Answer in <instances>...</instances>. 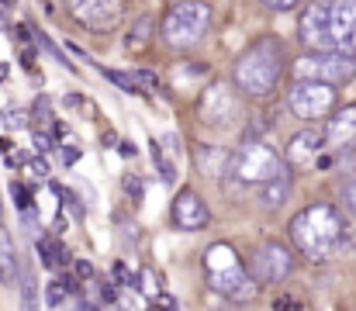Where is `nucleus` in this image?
<instances>
[{"mask_svg":"<svg viewBox=\"0 0 356 311\" xmlns=\"http://www.w3.org/2000/svg\"><path fill=\"white\" fill-rule=\"evenodd\" d=\"M298 38L312 52H343L356 59V0H315L298 17Z\"/></svg>","mask_w":356,"mask_h":311,"instance_id":"obj_1","label":"nucleus"},{"mask_svg":"<svg viewBox=\"0 0 356 311\" xmlns=\"http://www.w3.org/2000/svg\"><path fill=\"white\" fill-rule=\"evenodd\" d=\"M287 232L301 256L312 263H329L346 242V218L336 205H312L291 218Z\"/></svg>","mask_w":356,"mask_h":311,"instance_id":"obj_2","label":"nucleus"},{"mask_svg":"<svg viewBox=\"0 0 356 311\" xmlns=\"http://www.w3.org/2000/svg\"><path fill=\"white\" fill-rule=\"evenodd\" d=\"M287 70V59H284V42L277 35H263L256 38L236 63V87L242 94L256 97V101H266L277 87H280V77Z\"/></svg>","mask_w":356,"mask_h":311,"instance_id":"obj_3","label":"nucleus"},{"mask_svg":"<svg viewBox=\"0 0 356 311\" xmlns=\"http://www.w3.org/2000/svg\"><path fill=\"white\" fill-rule=\"evenodd\" d=\"M204 277H208L211 291H218L222 298H229L236 305H245V301L256 298V280H252L249 266L238 260L236 246H229V242L208 246V253H204Z\"/></svg>","mask_w":356,"mask_h":311,"instance_id":"obj_4","label":"nucleus"},{"mask_svg":"<svg viewBox=\"0 0 356 311\" xmlns=\"http://www.w3.org/2000/svg\"><path fill=\"white\" fill-rule=\"evenodd\" d=\"M211 28V7L204 0H184L173 3L163 17V42L170 49H191L197 45Z\"/></svg>","mask_w":356,"mask_h":311,"instance_id":"obj_5","label":"nucleus"},{"mask_svg":"<svg viewBox=\"0 0 356 311\" xmlns=\"http://www.w3.org/2000/svg\"><path fill=\"white\" fill-rule=\"evenodd\" d=\"M287 170H291V166H287L266 142H259V138L242 142L236 152H232V173H236L238 184H256V187H263V184L277 180V177L287 173Z\"/></svg>","mask_w":356,"mask_h":311,"instance_id":"obj_6","label":"nucleus"},{"mask_svg":"<svg viewBox=\"0 0 356 311\" xmlns=\"http://www.w3.org/2000/svg\"><path fill=\"white\" fill-rule=\"evenodd\" d=\"M294 77L298 80H318L329 87H346L356 80V59L343 52H308L294 63Z\"/></svg>","mask_w":356,"mask_h":311,"instance_id":"obj_7","label":"nucleus"},{"mask_svg":"<svg viewBox=\"0 0 356 311\" xmlns=\"http://www.w3.org/2000/svg\"><path fill=\"white\" fill-rule=\"evenodd\" d=\"M336 101H339V87H329V83H318V80H294V87L287 90V107L301 121L332 118Z\"/></svg>","mask_w":356,"mask_h":311,"instance_id":"obj_8","label":"nucleus"},{"mask_svg":"<svg viewBox=\"0 0 356 311\" xmlns=\"http://www.w3.org/2000/svg\"><path fill=\"white\" fill-rule=\"evenodd\" d=\"M197 118H201L204 125H211V128H229L238 118L236 90H232L229 83H222V80L208 83V87L201 90V101H197Z\"/></svg>","mask_w":356,"mask_h":311,"instance_id":"obj_9","label":"nucleus"},{"mask_svg":"<svg viewBox=\"0 0 356 311\" xmlns=\"http://www.w3.org/2000/svg\"><path fill=\"white\" fill-rule=\"evenodd\" d=\"M249 273H252L256 284H284V280L294 273V256H291V249L280 246V242H263V246L252 253Z\"/></svg>","mask_w":356,"mask_h":311,"instance_id":"obj_10","label":"nucleus"},{"mask_svg":"<svg viewBox=\"0 0 356 311\" xmlns=\"http://www.w3.org/2000/svg\"><path fill=\"white\" fill-rule=\"evenodd\" d=\"M70 14L90 31H111L121 21L124 0H66Z\"/></svg>","mask_w":356,"mask_h":311,"instance_id":"obj_11","label":"nucleus"},{"mask_svg":"<svg viewBox=\"0 0 356 311\" xmlns=\"http://www.w3.org/2000/svg\"><path fill=\"white\" fill-rule=\"evenodd\" d=\"M322 149H325V131L308 125V128H301L298 135H291V142H287V149H284V163H287L291 170L312 166V163L322 156Z\"/></svg>","mask_w":356,"mask_h":311,"instance_id":"obj_12","label":"nucleus"},{"mask_svg":"<svg viewBox=\"0 0 356 311\" xmlns=\"http://www.w3.org/2000/svg\"><path fill=\"white\" fill-rule=\"evenodd\" d=\"M170 218H173V225H177L180 232H201V228L211 225V211L201 201L197 191H180L177 201H173Z\"/></svg>","mask_w":356,"mask_h":311,"instance_id":"obj_13","label":"nucleus"},{"mask_svg":"<svg viewBox=\"0 0 356 311\" xmlns=\"http://www.w3.org/2000/svg\"><path fill=\"white\" fill-rule=\"evenodd\" d=\"M325 149L332 152H350L356 149V104L339 107L329 121H325Z\"/></svg>","mask_w":356,"mask_h":311,"instance_id":"obj_14","label":"nucleus"},{"mask_svg":"<svg viewBox=\"0 0 356 311\" xmlns=\"http://www.w3.org/2000/svg\"><path fill=\"white\" fill-rule=\"evenodd\" d=\"M197 166H201V173H208V177H222V173H232V152H225V149H218V145H201L197 149Z\"/></svg>","mask_w":356,"mask_h":311,"instance_id":"obj_15","label":"nucleus"},{"mask_svg":"<svg viewBox=\"0 0 356 311\" xmlns=\"http://www.w3.org/2000/svg\"><path fill=\"white\" fill-rule=\"evenodd\" d=\"M38 256H42V263H45L49 270H56V273H59V270L70 263V253H66V246H63V242H56V239H45V235L38 239Z\"/></svg>","mask_w":356,"mask_h":311,"instance_id":"obj_16","label":"nucleus"},{"mask_svg":"<svg viewBox=\"0 0 356 311\" xmlns=\"http://www.w3.org/2000/svg\"><path fill=\"white\" fill-rule=\"evenodd\" d=\"M0 280L3 284H17L21 280V263L14 256V246L7 235H0Z\"/></svg>","mask_w":356,"mask_h":311,"instance_id":"obj_17","label":"nucleus"},{"mask_svg":"<svg viewBox=\"0 0 356 311\" xmlns=\"http://www.w3.org/2000/svg\"><path fill=\"white\" fill-rule=\"evenodd\" d=\"M287 198H291V170H287V173H280L277 180L263 184V205L266 207L287 205Z\"/></svg>","mask_w":356,"mask_h":311,"instance_id":"obj_18","label":"nucleus"},{"mask_svg":"<svg viewBox=\"0 0 356 311\" xmlns=\"http://www.w3.org/2000/svg\"><path fill=\"white\" fill-rule=\"evenodd\" d=\"M152 28H156V24H152V17H149V14H142V17H138V21L128 28L124 49H128V52H138V49H145V45H149V38H152Z\"/></svg>","mask_w":356,"mask_h":311,"instance_id":"obj_19","label":"nucleus"},{"mask_svg":"<svg viewBox=\"0 0 356 311\" xmlns=\"http://www.w3.org/2000/svg\"><path fill=\"white\" fill-rule=\"evenodd\" d=\"M135 291H142L145 298L159 301V298H163V287H159V273H156V270H149V266H142V273L135 277Z\"/></svg>","mask_w":356,"mask_h":311,"instance_id":"obj_20","label":"nucleus"},{"mask_svg":"<svg viewBox=\"0 0 356 311\" xmlns=\"http://www.w3.org/2000/svg\"><path fill=\"white\" fill-rule=\"evenodd\" d=\"M21 311H38V280L31 270L21 273Z\"/></svg>","mask_w":356,"mask_h":311,"instance_id":"obj_21","label":"nucleus"},{"mask_svg":"<svg viewBox=\"0 0 356 311\" xmlns=\"http://www.w3.org/2000/svg\"><path fill=\"white\" fill-rule=\"evenodd\" d=\"M152 159H156V170H159V177H163V184H177V163L173 159H166V152H163V142H152Z\"/></svg>","mask_w":356,"mask_h":311,"instance_id":"obj_22","label":"nucleus"},{"mask_svg":"<svg viewBox=\"0 0 356 311\" xmlns=\"http://www.w3.org/2000/svg\"><path fill=\"white\" fill-rule=\"evenodd\" d=\"M101 73H104L111 83H118L124 94H142V87L135 83V77H131V73H121V70H101Z\"/></svg>","mask_w":356,"mask_h":311,"instance_id":"obj_23","label":"nucleus"},{"mask_svg":"<svg viewBox=\"0 0 356 311\" xmlns=\"http://www.w3.org/2000/svg\"><path fill=\"white\" fill-rule=\"evenodd\" d=\"M66 298H70V291H66V284L56 277V280L49 284V291H45V301H49V308H63V305H66Z\"/></svg>","mask_w":356,"mask_h":311,"instance_id":"obj_24","label":"nucleus"},{"mask_svg":"<svg viewBox=\"0 0 356 311\" xmlns=\"http://www.w3.org/2000/svg\"><path fill=\"white\" fill-rule=\"evenodd\" d=\"M121 187H124V194L135 198V201H142V194H145V180H138L135 173H124V177H121Z\"/></svg>","mask_w":356,"mask_h":311,"instance_id":"obj_25","label":"nucleus"},{"mask_svg":"<svg viewBox=\"0 0 356 311\" xmlns=\"http://www.w3.org/2000/svg\"><path fill=\"white\" fill-rule=\"evenodd\" d=\"M131 77H135V83L142 87V94H145V90H159V77H156V73H149V70H131Z\"/></svg>","mask_w":356,"mask_h":311,"instance_id":"obj_26","label":"nucleus"},{"mask_svg":"<svg viewBox=\"0 0 356 311\" xmlns=\"http://www.w3.org/2000/svg\"><path fill=\"white\" fill-rule=\"evenodd\" d=\"M28 170H31V177L45 180V177H49V159H45L42 152H35V156H28Z\"/></svg>","mask_w":356,"mask_h":311,"instance_id":"obj_27","label":"nucleus"},{"mask_svg":"<svg viewBox=\"0 0 356 311\" xmlns=\"http://www.w3.org/2000/svg\"><path fill=\"white\" fill-rule=\"evenodd\" d=\"M0 114H3V111H0ZM3 121H7V128H28V111L10 107V111L3 114Z\"/></svg>","mask_w":356,"mask_h":311,"instance_id":"obj_28","label":"nucleus"},{"mask_svg":"<svg viewBox=\"0 0 356 311\" xmlns=\"http://www.w3.org/2000/svg\"><path fill=\"white\" fill-rule=\"evenodd\" d=\"M111 277L118 280L121 287H135V273H131L124 263H115V266H111Z\"/></svg>","mask_w":356,"mask_h":311,"instance_id":"obj_29","label":"nucleus"},{"mask_svg":"<svg viewBox=\"0 0 356 311\" xmlns=\"http://www.w3.org/2000/svg\"><path fill=\"white\" fill-rule=\"evenodd\" d=\"M10 198H14V205L21 207V211H28V205H31V194H28L24 184H10Z\"/></svg>","mask_w":356,"mask_h":311,"instance_id":"obj_30","label":"nucleus"},{"mask_svg":"<svg viewBox=\"0 0 356 311\" xmlns=\"http://www.w3.org/2000/svg\"><path fill=\"white\" fill-rule=\"evenodd\" d=\"M31 142H35V152H49L52 149V135H45V131H31Z\"/></svg>","mask_w":356,"mask_h":311,"instance_id":"obj_31","label":"nucleus"},{"mask_svg":"<svg viewBox=\"0 0 356 311\" xmlns=\"http://www.w3.org/2000/svg\"><path fill=\"white\" fill-rule=\"evenodd\" d=\"M263 7H270V10H277V14H284V10H294L301 0H259Z\"/></svg>","mask_w":356,"mask_h":311,"instance_id":"obj_32","label":"nucleus"},{"mask_svg":"<svg viewBox=\"0 0 356 311\" xmlns=\"http://www.w3.org/2000/svg\"><path fill=\"white\" fill-rule=\"evenodd\" d=\"M76 277L80 280H94V263L90 260H76Z\"/></svg>","mask_w":356,"mask_h":311,"instance_id":"obj_33","label":"nucleus"},{"mask_svg":"<svg viewBox=\"0 0 356 311\" xmlns=\"http://www.w3.org/2000/svg\"><path fill=\"white\" fill-rule=\"evenodd\" d=\"M280 308H298V301L294 298H277V311Z\"/></svg>","mask_w":356,"mask_h":311,"instance_id":"obj_34","label":"nucleus"},{"mask_svg":"<svg viewBox=\"0 0 356 311\" xmlns=\"http://www.w3.org/2000/svg\"><path fill=\"white\" fill-rule=\"evenodd\" d=\"M346 201H350V207H353V211H356V184H353V187H350V191H346Z\"/></svg>","mask_w":356,"mask_h":311,"instance_id":"obj_35","label":"nucleus"},{"mask_svg":"<svg viewBox=\"0 0 356 311\" xmlns=\"http://www.w3.org/2000/svg\"><path fill=\"white\" fill-rule=\"evenodd\" d=\"M121 156H135V145L131 142H121Z\"/></svg>","mask_w":356,"mask_h":311,"instance_id":"obj_36","label":"nucleus"},{"mask_svg":"<svg viewBox=\"0 0 356 311\" xmlns=\"http://www.w3.org/2000/svg\"><path fill=\"white\" fill-rule=\"evenodd\" d=\"M76 156H80V149H73V145H70V149H66V163H76Z\"/></svg>","mask_w":356,"mask_h":311,"instance_id":"obj_37","label":"nucleus"},{"mask_svg":"<svg viewBox=\"0 0 356 311\" xmlns=\"http://www.w3.org/2000/svg\"><path fill=\"white\" fill-rule=\"evenodd\" d=\"M3 152H10V138H0V156Z\"/></svg>","mask_w":356,"mask_h":311,"instance_id":"obj_38","label":"nucleus"},{"mask_svg":"<svg viewBox=\"0 0 356 311\" xmlns=\"http://www.w3.org/2000/svg\"><path fill=\"white\" fill-rule=\"evenodd\" d=\"M0 80H7V66H0Z\"/></svg>","mask_w":356,"mask_h":311,"instance_id":"obj_39","label":"nucleus"}]
</instances>
